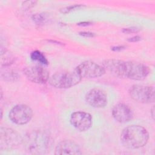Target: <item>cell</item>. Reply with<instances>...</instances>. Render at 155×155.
Listing matches in <instances>:
<instances>
[{
    "label": "cell",
    "mask_w": 155,
    "mask_h": 155,
    "mask_svg": "<svg viewBox=\"0 0 155 155\" xmlns=\"http://www.w3.org/2000/svg\"><path fill=\"white\" fill-rule=\"evenodd\" d=\"M25 150L33 154H44L51 148L52 139L45 131L34 130L27 133L22 139Z\"/></svg>",
    "instance_id": "obj_1"
},
{
    "label": "cell",
    "mask_w": 155,
    "mask_h": 155,
    "mask_svg": "<svg viewBox=\"0 0 155 155\" xmlns=\"http://www.w3.org/2000/svg\"><path fill=\"white\" fill-rule=\"evenodd\" d=\"M120 139L125 147L130 149H137L144 147L147 143L149 133L142 126L129 125L122 130Z\"/></svg>",
    "instance_id": "obj_2"
},
{
    "label": "cell",
    "mask_w": 155,
    "mask_h": 155,
    "mask_svg": "<svg viewBox=\"0 0 155 155\" xmlns=\"http://www.w3.org/2000/svg\"><path fill=\"white\" fill-rule=\"evenodd\" d=\"M82 78L75 69L56 73L48 79L49 84L57 88H68L73 87L81 81Z\"/></svg>",
    "instance_id": "obj_3"
},
{
    "label": "cell",
    "mask_w": 155,
    "mask_h": 155,
    "mask_svg": "<svg viewBox=\"0 0 155 155\" xmlns=\"http://www.w3.org/2000/svg\"><path fill=\"white\" fill-rule=\"evenodd\" d=\"M130 97L138 102L149 104L154 101V89L153 87L143 85H133L128 90Z\"/></svg>",
    "instance_id": "obj_4"
},
{
    "label": "cell",
    "mask_w": 155,
    "mask_h": 155,
    "mask_svg": "<svg viewBox=\"0 0 155 155\" xmlns=\"http://www.w3.org/2000/svg\"><path fill=\"white\" fill-rule=\"evenodd\" d=\"M9 119L17 125H24L28 123L33 117L31 108L25 104L14 106L9 112Z\"/></svg>",
    "instance_id": "obj_5"
},
{
    "label": "cell",
    "mask_w": 155,
    "mask_h": 155,
    "mask_svg": "<svg viewBox=\"0 0 155 155\" xmlns=\"http://www.w3.org/2000/svg\"><path fill=\"white\" fill-rule=\"evenodd\" d=\"M150 73L149 68L145 64L135 61L125 62V76L133 80H142Z\"/></svg>",
    "instance_id": "obj_6"
},
{
    "label": "cell",
    "mask_w": 155,
    "mask_h": 155,
    "mask_svg": "<svg viewBox=\"0 0 155 155\" xmlns=\"http://www.w3.org/2000/svg\"><path fill=\"white\" fill-rule=\"evenodd\" d=\"M22 142V139L13 130L1 127L0 130V149L8 150L17 147Z\"/></svg>",
    "instance_id": "obj_7"
},
{
    "label": "cell",
    "mask_w": 155,
    "mask_h": 155,
    "mask_svg": "<svg viewBox=\"0 0 155 155\" xmlns=\"http://www.w3.org/2000/svg\"><path fill=\"white\" fill-rule=\"evenodd\" d=\"M74 69L82 78H99L103 76L105 73V70L102 66L90 61L82 62Z\"/></svg>",
    "instance_id": "obj_8"
},
{
    "label": "cell",
    "mask_w": 155,
    "mask_h": 155,
    "mask_svg": "<svg viewBox=\"0 0 155 155\" xmlns=\"http://www.w3.org/2000/svg\"><path fill=\"white\" fill-rule=\"evenodd\" d=\"M24 73L30 81L36 84H45L50 78L48 71L41 66L27 67L24 69Z\"/></svg>",
    "instance_id": "obj_9"
},
{
    "label": "cell",
    "mask_w": 155,
    "mask_h": 155,
    "mask_svg": "<svg viewBox=\"0 0 155 155\" xmlns=\"http://www.w3.org/2000/svg\"><path fill=\"white\" fill-rule=\"evenodd\" d=\"M70 121L71 124L79 131L88 130L92 125L91 115L85 111H76L71 114Z\"/></svg>",
    "instance_id": "obj_10"
},
{
    "label": "cell",
    "mask_w": 155,
    "mask_h": 155,
    "mask_svg": "<svg viewBox=\"0 0 155 155\" xmlns=\"http://www.w3.org/2000/svg\"><path fill=\"white\" fill-rule=\"evenodd\" d=\"M86 102L94 108H104L108 104L107 96L105 91L99 88H93L85 94Z\"/></svg>",
    "instance_id": "obj_11"
},
{
    "label": "cell",
    "mask_w": 155,
    "mask_h": 155,
    "mask_svg": "<svg viewBox=\"0 0 155 155\" xmlns=\"http://www.w3.org/2000/svg\"><path fill=\"white\" fill-rule=\"evenodd\" d=\"M113 118L119 123H126L133 117V113L128 105L124 103L115 105L112 109Z\"/></svg>",
    "instance_id": "obj_12"
},
{
    "label": "cell",
    "mask_w": 155,
    "mask_h": 155,
    "mask_svg": "<svg viewBox=\"0 0 155 155\" xmlns=\"http://www.w3.org/2000/svg\"><path fill=\"white\" fill-rule=\"evenodd\" d=\"M102 67L115 77L123 78L125 76V61L117 59H106L102 62Z\"/></svg>",
    "instance_id": "obj_13"
},
{
    "label": "cell",
    "mask_w": 155,
    "mask_h": 155,
    "mask_svg": "<svg viewBox=\"0 0 155 155\" xmlns=\"http://www.w3.org/2000/svg\"><path fill=\"white\" fill-rule=\"evenodd\" d=\"M79 146L74 141L71 140H64L56 145L54 150V154H81Z\"/></svg>",
    "instance_id": "obj_14"
},
{
    "label": "cell",
    "mask_w": 155,
    "mask_h": 155,
    "mask_svg": "<svg viewBox=\"0 0 155 155\" xmlns=\"http://www.w3.org/2000/svg\"><path fill=\"white\" fill-rule=\"evenodd\" d=\"M8 67H2L1 70V77L6 81L15 82L19 79V75L15 70L9 68Z\"/></svg>",
    "instance_id": "obj_15"
},
{
    "label": "cell",
    "mask_w": 155,
    "mask_h": 155,
    "mask_svg": "<svg viewBox=\"0 0 155 155\" xmlns=\"http://www.w3.org/2000/svg\"><path fill=\"white\" fill-rule=\"evenodd\" d=\"M1 67H8L11 65L15 61L14 56L6 50L2 53H1Z\"/></svg>",
    "instance_id": "obj_16"
},
{
    "label": "cell",
    "mask_w": 155,
    "mask_h": 155,
    "mask_svg": "<svg viewBox=\"0 0 155 155\" xmlns=\"http://www.w3.org/2000/svg\"><path fill=\"white\" fill-rule=\"evenodd\" d=\"M31 59L33 61H38V62L44 64V65H48V61L44 56V54L41 53L40 51L35 50L33 51L30 54Z\"/></svg>",
    "instance_id": "obj_17"
},
{
    "label": "cell",
    "mask_w": 155,
    "mask_h": 155,
    "mask_svg": "<svg viewBox=\"0 0 155 155\" xmlns=\"http://www.w3.org/2000/svg\"><path fill=\"white\" fill-rule=\"evenodd\" d=\"M31 19L36 25H40L45 24L48 21V16L44 13H36L32 16Z\"/></svg>",
    "instance_id": "obj_18"
},
{
    "label": "cell",
    "mask_w": 155,
    "mask_h": 155,
    "mask_svg": "<svg viewBox=\"0 0 155 155\" xmlns=\"http://www.w3.org/2000/svg\"><path fill=\"white\" fill-rule=\"evenodd\" d=\"M84 5H82V4H74V5H70V6H67V7H63L62 8L60 9V12L62 13H64V14H67V13H68L72 11H74V10H76L77 9H79L82 7H84Z\"/></svg>",
    "instance_id": "obj_19"
},
{
    "label": "cell",
    "mask_w": 155,
    "mask_h": 155,
    "mask_svg": "<svg viewBox=\"0 0 155 155\" xmlns=\"http://www.w3.org/2000/svg\"><path fill=\"white\" fill-rule=\"evenodd\" d=\"M140 31V28L137 27H131L128 28H124L122 30V32L126 34L137 33Z\"/></svg>",
    "instance_id": "obj_20"
},
{
    "label": "cell",
    "mask_w": 155,
    "mask_h": 155,
    "mask_svg": "<svg viewBox=\"0 0 155 155\" xmlns=\"http://www.w3.org/2000/svg\"><path fill=\"white\" fill-rule=\"evenodd\" d=\"M79 35L83 36V37H85V38H93L95 36V33L90 32V31H81L79 32Z\"/></svg>",
    "instance_id": "obj_21"
},
{
    "label": "cell",
    "mask_w": 155,
    "mask_h": 155,
    "mask_svg": "<svg viewBox=\"0 0 155 155\" xmlns=\"http://www.w3.org/2000/svg\"><path fill=\"white\" fill-rule=\"evenodd\" d=\"M141 40H142V38L140 36H137V35L133 36V37L128 39V41L131 42H139Z\"/></svg>",
    "instance_id": "obj_22"
},
{
    "label": "cell",
    "mask_w": 155,
    "mask_h": 155,
    "mask_svg": "<svg viewBox=\"0 0 155 155\" xmlns=\"http://www.w3.org/2000/svg\"><path fill=\"white\" fill-rule=\"evenodd\" d=\"M36 1H25V2H23L22 3V5L24 7H27V8H30V6L33 7V5H35L36 4Z\"/></svg>",
    "instance_id": "obj_23"
},
{
    "label": "cell",
    "mask_w": 155,
    "mask_h": 155,
    "mask_svg": "<svg viewBox=\"0 0 155 155\" xmlns=\"http://www.w3.org/2000/svg\"><path fill=\"white\" fill-rule=\"evenodd\" d=\"M126 48V46L125 45H117V46H114L111 48V50L114 51H120L123 50Z\"/></svg>",
    "instance_id": "obj_24"
},
{
    "label": "cell",
    "mask_w": 155,
    "mask_h": 155,
    "mask_svg": "<svg viewBox=\"0 0 155 155\" xmlns=\"http://www.w3.org/2000/svg\"><path fill=\"white\" fill-rule=\"evenodd\" d=\"M93 24V22H90V21H83V22H81L77 24L79 26H82V27H86L90 25H91Z\"/></svg>",
    "instance_id": "obj_25"
},
{
    "label": "cell",
    "mask_w": 155,
    "mask_h": 155,
    "mask_svg": "<svg viewBox=\"0 0 155 155\" xmlns=\"http://www.w3.org/2000/svg\"><path fill=\"white\" fill-rule=\"evenodd\" d=\"M49 42H52V43H54V44H59V45H64V44H62V42H60L59 41H53V40H50L48 41Z\"/></svg>",
    "instance_id": "obj_26"
},
{
    "label": "cell",
    "mask_w": 155,
    "mask_h": 155,
    "mask_svg": "<svg viewBox=\"0 0 155 155\" xmlns=\"http://www.w3.org/2000/svg\"><path fill=\"white\" fill-rule=\"evenodd\" d=\"M154 106L152 107V109L151 110V116L153 117V119H154Z\"/></svg>",
    "instance_id": "obj_27"
},
{
    "label": "cell",
    "mask_w": 155,
    "mask_h": 155,
    "mask_svg": "<svg viewBox=\"0 0 155 155\" xmlns=\"http://www.w3.org/2000/svg\"><path fill=\"white\" fill-rule=\"evenodd\" d=\"M1 119H2V108L1 109Z\"/></svg>",
    "instance_id": "obj_28"
}]
</instances>
